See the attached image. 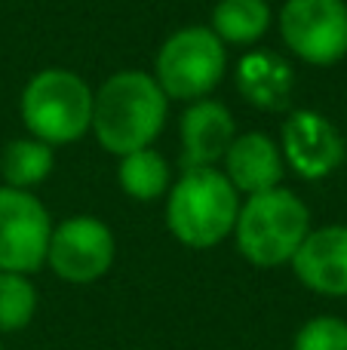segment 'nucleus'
Here are the masks:
<instances>
[{
    "label": "nucleus",
    "mask_w": 347,
    "mask_h": 350,
    "mask_svg": "<svg viewBox=\"0 0 347 350\" xmlns=\"http://www.w3.org/2000/svg\"><path fill=\"white\" fill-rule=\"evenodd\" d=\"M169 120V96L151 71L123 68L114 71L92 96L96 142L114 157L151 148Z\"/></svg>",
    "instance_id": "nucleus-1"
},
{
    "label": "nucleus",
    "mask_w": 347,
    "mask_h": 350,
    "mask_svg": "<svg viewBox=\"0 0 347 350\" xmlns=\"http://www.w3.org/2000/svg\"><path fill=\"white\" fill-rule=\"evenodd\" d=\"M166 228L188 249H215L234 234L240 193L219 166H188L166 193Z\"/></svg>",
    "instance_id": "nucleus-2"
},
{
    "label": "nucleus",
    "mask_w": 347,
    "mask_h": 350,
    "mask_svg": "<svg viewBox=\"0 0 347 350\" xmlns=\"http://www.w3.org/2000/svg\"><path fill=\"white\" fill-rule=\"evenodd\" d=\"M311 234V209L289 187L252 193L240 200L234 243L237 252L255 267H283L295 258Z\"/></svg>",
    "instance_id": "nucleus-3"
},
{
    "label": "nucleus",
    "mask_w": 347,
    "mask_h": 350,
    "mask_svg": "<svg viewBox=\"0 0 347 350\" xmlns=\"http://www.w3.org/2000/svg\"><path fill=\"white\" fill-rule=\"evenodd\" d=\"M92 90L71 68H43L25 83L18 114L28 135L46 145H71L92 129Z\"/></svg>",
    "instance_id": "nucleus-4"
},
{
    "label": "nucleus",
    "mask_w": 347,
    "mask_h": 350,
    "mask_svg": "<svg viewBox=\"0 0 347 350\" xmlns=\"http://www.w3.org/2000/svg\"><path fill=\"white\" fill-rule=\"evenodd\" d=\"M225 71L227 46L212 34L209 25H184L172 31L154 59V80L169 96V102L209 98L225 80Z\"/></svg>",
    "instance_id": "nucleus-5"
},
{
    "label": "nucleus",
    "mask_w": 347,
    "mask_h": 350,
    "mask_svg": "<svg viewBox=\"0 0 347 350\" xmlns=\"http://www.w3.org/2000/svg\"><path fill=\"white\" fill-rule=\"evenodd\" d=\"M277 31L299 62L338 65L347 59V0H283Z\"/></svg>",
    "instance_id": "nucleus-6"
},
{
    "label": "nucleus",
    "mask_w": 347,
    "mask_h": 350,
    "mask_svg": "<svg viewBox=\"0 0 347 350\" xmlns=\"http://www.w3.org/2000/svg\"><path fill=\"white\" fill-rule=\"evenodd\" d=\"M117 255V240L108 221L96 215H71L53 224L46 249V267L71 286L98 283L111 271Z\"/></svg>",
    "instance_id": "nucleus-7"
},
{
    "label": "nucleus",
    "mask_w": 347,
    "mask_h": 350,
    "mask_svg": "<svg viewBox=\"0 0 347 350\" xmlns=\"http://www.w3.org/2000/svg\"><path fill=\"white\" fill-rule=\"evenodd\" d=\"M49 237L53 218L34 191L0 185V271L31 277L46 267Z\"/></svg>",
    "instance_id": "nucleus-8"
},
{
    "label": "nucleus",
    "mask_w": 347,
    "mask_h": 350,
    "mask_svg": "<svg viewBox=\"0 0 347 350\" xmlns=\"http://www.w3.org/2000/svg\"><path fill=\"white\" fill-rule=\"evenodd\" d=\"M280 151L286 160V170H292L305 181L329 178L344 163L347 139L342 129L311 108L286 111V120L280 126Z\"/></svg>",
    "instance_id": "nucleus-9"
},
{
    "label": "nucleus",
    "mask_w": 347,
    "mask_h": 350,
    "mask_svg": "<svg viewBox=\"0 0 347 350\" xmlns=\"http://www.w3.org/2000/svg\"><path fill=\"white\" fill-rule=\"evenodd\" d=\"M289 265L305 289L326 298H347V224L311 228Z\"/></svg>",
    "instance_id": "nucleus-10"
},
{
    "label": "nucleus",
    "mask_w": 347,
    "mask_h": 350,
    "mask_svg": "<svg viewBox=\"0 0 347 350\" xmlns=\"http://www.w3.org/2000/svg\"><path fill=\"white\" fill-rule=\"evenodd\" d=\"M219 170L227 175L240 197H252V193L283 185L286 160H283L277 139H270L268 133H237Z\"/></svg>",
    "instance_id": "nucleus-11"
},
{
    "label": "nucleus",
    "mask_w": 347,
    "mask_h": 350,
    "mask_svg": "<svg viewBox=\"0 0 347 350\" xmlns=\"http://www.w3.org/2000/svg\"><path fill=\"white\" fill-rule=\"evenodd\" d=\"M237 92L252 108L268 111V114H283L292 111L295 98V68L286 55L274 49H252L243 53L234 74Z\"/></svg>",
    "instance_id": "nucleus-12"
},
{
    "label": "nucleus",
    "mask_w": 347,
    "mask_h": 350,
    "mask_svg": "<svg viewBox=\"0 0 347 350\" xmlns=\"http://www.w3.org/2000/svg\"><path fill=\"white\" fill-rule=\"evenodd\" d=\"M178 135H182L184 170L188 166H219L237 135V123H234L231 108H225L221 102L197 98L184 108L182 120H178Z\"/></svg>",
    "instance_id": "nucleus-13"
},
{
    "label": "nucleus",
    "mask_w": 347,
    "mask_h": 350,
    "mask_svg": "<svg viewBox=\"0 0 347 350\" xmlns=\"http://www.w3.org/2000/svg\"><path fill=\"white\" fill-rule=\"evenodd\" d=\"M274 25L268 0H219L209 16V28L225 46H252Z\"/></svg>",
    "instance_id": "nucleus-14"
},
{
    "label": "nucleus",
    "mask_w": 347,
    "mask_h": 350,
    "mask_svg": "<svg viewBox=\"0 0 347 350\" xmlns=\"http://www.w3.org/2000/svg\"><path fill=\"white\" fill-rule=\"evenodd\" d=\"M117 185L135 203H151L163 200L172 187V166L157 148H141V151L117 157Z\"/></svg>",
    "instance_id": "nucleus-15"
},
{
    "label": "nucleus",
    "mask_w": 347,
    "mask_h": 350,
    "mask_svg": "<svg viewBox=\"0 0 347 350\" xmlns=\"http://www.w3.org/2000/svg\"><path fill=\"white\" fill-rule=\"evenodd\" d=\"M53 170H55V148L34 139V135L6 142V148L0 151V178H3L6 187L34 191L37 185H43L53 175Z\"/></svg>",
    "instance_id": "nucleus-16"
},
{
    "label": "nucleus",
    "mask_w": 347,
    "mask_h": 350,
    "mask_svg": "<svg viewBox=\"0 0 347 350\" xmlns=\"http://www.w3.org/2000/svg\"><path fill=\"white\" fill-rule=\"evenodd\" d=\"M37 314V286L28 273L0 271V335L22 332Z\"/></svg>",
    "instance_id": "nucleus-17"
},
{
    "label": "nucleus",
    "mask_w": 347,
    "mask_h": 350,
    "mask_svg": "<svg viewBox=\"0 0 347 350\" xmlns=\"http://www.w3.org/2000/svg\"><path fill=\"white\" fill-rule=\"evenodd\" d=\"M292 350H347V320L335 314L311 317L295 332Z\"/></svg>",
    "instance_id": "nucleus-18"
},
{
    "label": "nucleus",
    "mask_w": 347,
    "mask_h": 350,
    "mask_svg": "<svg viewBox=\"0 0 347 350\" xmlns=\"http://www.w3.org/2000/svg\"><path fill=\"white\" fill-rule=\"evenodd\" d=\"M0 350H3V345H0Z\"/></svg>",
    "instance_id": "nucleus-19"
}]
</instances>
